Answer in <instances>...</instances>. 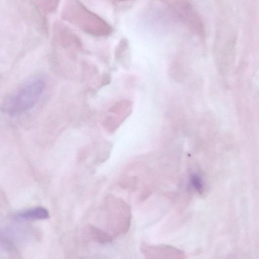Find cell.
I'll list each match as a JSON object with an SVG mask.
<instances>
[{"label": "cell", "mask_w": 259, "mask_h": 259, "mask_svg": "<svg viewBox=\"0 0 259 259\" xmlns=\"http://www.w3.org/2000/svg\"><path fill=\"white\" fill-rule=\"evenodd\" d=\"M62 18L93 36H106L112 31L107 22L89 10L79 0H66Z\"/></svg>", "instance_id": "cell-1"}, {"label": "cell", "mask_w": 259, "mask_h": 259, "mask_svg": "<svg viewBox=\"0 0 259 259\" xmlns=\"http://www.w3.org/2000/svg\"><path fill=\"white\" fill-rule=\"evenodd\" d=\"M45 85V80L42 78L29 81L9 100L6 107L7 111L14 115L32 108L39 100Z\"/></svg>", "instance_id": "cell-2"}, {"label": "cell", "mask_w": 259, "mask_h": 259, "mask_svg": "<svg viewBox=\"0 0 259 259\" xmlns=\"http://www.w3.org/2000/svg\"><path fill=\"white\" fill-rule=\"evenodd\" d=\"M176 5V12L181 20L197 33H202L203 24L198 15L193 8L184 2H178Z\"/></svg>", "instance_id": "cell-3"}, {"label": "cell", "mask_w": 259, "mask_h": 259, "mask_svg": "<svg viewBox=\"0 0 259 259\" xmlns=\"http://www.w3.org/2000/svg\"><path fill=\"white\" fill-rule=\"evenodd\" d=\"M132 110V103L127 100L116 102L111 107L109 112L121 123L130 115Z\"/></svg>", "instance_id": "cell-4"}, {"label": "cell", "mask_w": 259, "mask_h": 259, "mask_svg": "<svg viewBox=\"0 0 259 259\" xmlns=\"http://www.w3.org/2000/svg\"><path fill=\"white\" fill-rule=\"evenodd\" d=\"M48 210L42 207H36L22 211L16 215L21 220H37L49 218Z\"/></svg>", "instance_id": "cell-5"}, {"label": "cell", "mask_w": 259, "mask_h": 259, "mask_svg": "<svg viewBox=\"0 0 259 259\" xmlns=\"http://www.w3.org/2000/svg\"><path fill=\"white\" fill-rule=\"evenodd\" d=\"M127 51V41L126 40L123 39L116 47L114 52L115 59L120 62L122 66L126 69L130 67V62L128 59Z\"/></svg>", "instance_id": "cell-6"}, {"label": "cell", "mask_w": 259, "mask_h": 259, "mask_svg": "<svg viewBox=\"0 0 259 259\" xmlns=\"http://www.w3.org/2000/svg\"><path fill=\"white\" fill-rule=\"evenodd\" d=\"M88 230L91 237L100 243H110L113 240L109 234L92 225L88 226Z\"/></svg>", "instance_id": "cell-7"}, {"label": "cell", "mask_w": 259, "mask_h": 259, "mask_svg": "<svg viewBox=\"0 0 259 259\" xmlns=\"http://www.w3.org/2000/svg\"><path fill=\"white\" fill-rule=\"evenodd\" d=\"M120 124L121 123L111 114L106 116L103 120V126L110 133L115 132Z\"/></svg>", "instance_id": "cell-8"}, {"label": "cell", "mask_w": 259, "mask_h": 259, "mask_svg": "<svg viewBox=\"0 0 259 259\" xmlns=\"http://www.w3.org/2000/svg\"><path fill=\"white\" fill-rule=\"evenodd\" d=\"M120 182L119 185L124 188H132L136 185L135 178L133 177H124Z\"/></svg>", "instance_id": "cell-9"}, {"label": "cell", "mask_w": 259, "mask_h": 259, "mask_svg": "<svg viewBox=\"0 0 259 259\" xmlns=\"http://www.w3.org/2000/svg\"><path fill=\"white\" fill-rule=\"evenodd\" d=\"M192 183L196 190L201 193L202 189L201 181L197 176H193L192 178Z\"/></svg>", "instance_id": "cell-10"}, {"label": "cell", "mask_w": 259, "mask_h": 259, "mask_svg": "<svg viewBox=\"0 0 259 259\" xmlns=\"http://www.w3.org/2000/svg\"><path fill=\"white\" fill-rule=\"evenodd\" d=\"M111 81V76L108 73H105L103 75L101 79V85H105L110 83Z\"/></svg>", "instance_id": "cell-11"}, {"label": "cell", "mask_w": 259, "mask_h": 259, "mask_svg": "<svg viewBox=\"0 0 259 259\" xmlns=\"http://www.w3.org/2000/svg\"><path fill=\"white\" fill-rule=\"evenodd\" d=\"M114 1L116 2H126V1H127L129 0H114Z\"/></svg>", "instance_id": "cell-12"}]
</instances>
